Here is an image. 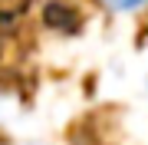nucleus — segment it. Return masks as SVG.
Here are the masks:
<instances>
[{"label": "nucleus", "instance_id": "obj_1", "mask_svg": "<svg viewBox=\"0 0 148 145\" xmlns=\"http://www.w3.org/2000/svg\"><path fill=\"white\" fill-rule=\"evenodd\" d=\"M102 3H106L109 10H119V13H128V10H138V7H145L148 0H102Z\"/></svg>", "mask_w": 148, "mask_h": 145}]
</instances>
